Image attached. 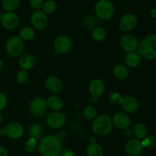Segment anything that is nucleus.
I'll return each instance as SVG.
<instances>
[{
  "mask_svg": "<svg viewBox=\"0 0 156 156\" xmlns=\"http://www.w3.org/2000/svg\"><path fill=\"white\" fill-rule=\"evenodd\" d=\"M39 152L42 156H60L62 146L60 140L55 136H47L41 140Z\"/></svg>",
  "mask_w": 156,
  "mask_h": 156,
  "instance_id": "f257e3e1",
  "label": "nucleus"
},
{
  "mask_svg": "<svg viewBox=\"0 0 156 156\" xmlns=\"http://www.w3.org/2000/svg\"><path fill=\"white\" fill-rule=\"evenodd\" d=\"M139 54L147 60L156 59V34L148 35L139 45Z\"/></svg>",
  "mask_w": 156,
  "mask_h": 156,
  "instance_id": "f03ea898",
  "label": "nucleus"
},
{
  "mask_svg": "<svg viewBox=\"0 0 156 156\" xmlns=\"http://www.w3.org/2000/svg\"><path fill=\"white\" fill-rule=\"evenodd\" d=\"M113 122L111 117L107 115H101L95 118L92 124V130L99 136L108 135L112 130Z\"/></svg>",
  "mask_w": 156,
  "mask_h": 156,
  "instance_id": "7ed1b4c3",
  "label": "nucleus"
},
{
  "mask_svg": "<svg viewBox=\"0 0 156 156\" xmlns=\"http://www.w3.org/2000/svg\"><path fill=\"white\" fill-rule=\"evenodd\" d=\"M95 13L99 18L108 20L114 15L115 8L110 0H98L95 5Z\"/></svg>",
  "mask_w": 156,
  "mask_h": 156,
  "instance_id": "20e7f679",
  "label": "nucleus"
},
{
  "mask_svg": "<svg viewBox=\"0 0 156 156\" xmlns=\"http://www.w3.org/2000/svg\"><path fill=\"white\" fill-rule=\"evenodd\" d=\"M5 50L12 57H18L24 50V43L20 37L14 36L9 38L5 44Z\"/></svg>",
  "mask_w": 156,
  "mask_h": 156,
  "instance_id": "39448f33",
  "label": "nucleus"
},
{
  "mask_svg": "<svg viewBox=\"0 0 156 156\" xmlns=\"http://www.w3.org/2000/svg\"><path fill=\"white\" fill-rule=\"evenodd\" d=\"M47 109V100L43 98H35L30 104V111L35 117L43 116Z\"/></svg>",
  "mask_w": 156,
  "mask_h": 156,
  "instance_id": "423d86ee",
  "label": "nucleus"
},
{
  "mask_svg": "<svg viewBox=\"0 0 156 156\" xmlns=\"http://www.w3.org/2000/svg\"><path fill=\"white\" fill-rule=\"evenodd\" d=\"M66 122V117L64 114L60 112H53L48 115L47 123L49 126L53 129H59L62 127Z\"/></svg>",
  "mask_w": 156,
  "mask_h": 156,
  "instance_id": "0eeeda50",
  "label": "nucleus"
},
{
  "mask_svg": "<svg viewBox=\"0 0 156 156\" xmlns=\"http://www.w3.org/2000/svg\"><path fill=\"white\" fill-rule=\"evenodd\" d=\"M72 47V41L69 37L66 35H61L58 37L54 42L55 53L64 54L69 51Z\"/></svg>",
  "mask_w": 156,
  "mask_h": 156,
  "instance_id": "6e6552de",
  "label": "nucleus"
},
{
  "mask_svg": "<svg viewBox=\"0 0 156 156\" xmlns=\"http://www.w3.org/2000/svg\"><path fill=\"white\" fill-rule=\"evenodd\" d=\"M31 24L37 30H44L48 24V18L47 14L43 11H37L31 16Z\"/></svg>",
  "mask_w": 156,
  "mask_h": 156,
  "instance_id": "1a4fd4ad",
  "label": "nucleus"
},
{
  "mask_svg": "<svg viewBox=\"0 0 156 156\" xmlns=\"http://www.w3.org/2000/svg\"><path fill=\"white\" fill-rule=\"evenodd\" d=\"M2 25L7 30H14L16 28L19 23L18 16L12 12H7L2 15Z\"/></svg>",
  "mask_w": 156,
  "mask_h": 156,
  "instance_id": "9d476101",
  "label": "nucleus"
},
{
  "mask_svg": "<svg viewBox=\"0 0 156 156\" xmlns=\"http://www.w3.org/2000/svg\"><path fill=\"white\" fill-rule=\"evenodd\" d=\"M137 24V18L132 13H127L120 18L119 27L122 31H129L136 27Z\"/></svg>",
  "mask_w": 156,
  "mask_h": 156,
  "instance_id": "9b49d317",
  "label": "nucleus"
},
{
  "mask_svg": "<svg viewBox=\"0 0 156 156\" xmlns=\"http://www.w3.org/2000/svg\"><path fill=\"white\" fill-rule=\"evenodd\" d=\"M142 142L138 139H131L126 143L125 150L129 156H139L143 151Z\"/></svg>",
  "mask_w": 156,
  "mask_h": 156,
  "instance_id": "f8f14e48",
  "label": "nucleus"
},
{
  "mask_svg": "<svg viewBox=\"0 0 156 156\" xmlns=\"http://www.w3.org/2000/svg\"><path fill=\"white\" fill-rule=\"evenodd\" d=\"M5 132L6 135L11 139L17 140L20 139L24 134V129L21 124L15 122H12L9 123L7 126H5Z\"/></svg>",
  "mask_w": 156,
  "mask_h": 156,
  "instance_id": "ddd939ff",
  "label": "nucleus"
},
{
  "mask_svg": "<svg viewBox=\"0 0 156 156\" xmlns=\"http://www.w3.org/2000/svg\"><path fill=\"white\" fill-rule=\"evenodd\" d=\"M120 44L124 51L131 53L138 47V40L134 35L126 34L122 37Z\"/></svg>",
  "mask_w": 156,
  "mask_h": 156,
  "instance_id": "4468645a",
  "label": "nucleus"
},
{
  "mask_svg": "<svg viewBox=\"0 0 156 156\" xmlns=\"http://www.w3.org/2000/svg\"><path fill=\"white\" fill-rule=\"evenodd\" d=\"M112 122L114 123L117 129L124 130V129L129 128L131 120L129 116L123 112H118L114 114Z\"/></svg>",
  "mask_w": 156,
  "mask_h": 156,
  "instance_id": "2eb2a0df",
  "label": "nucleus"
},
{
  "mask_svg": "<svg viewBox=\"0 0 156 156\" xmlns=\"http://www.w3.org/2000/svg\"><path fill=\"white\" fill-rule=\"evenodd\" d=\"M46 88L53 94L59 93L62 89V83L60 79L56 76H50L46 79Z\"/></svg>",
  "mask_w": 156,
  "mask_h": 156,
  "instance_id": "dca6fc26",
  "label": "nucleus"
},
{
  "mask_svg": "<svg viewBox=\"0 0 156 156\" xmlns=\"http://www.w3.org/2000/svg\"><path fill=\"white\" fill-rule=\"evenodd\" d=\"M121 107L124 111L127 113H133L139 108V102L136 98L133 96H126L123 98Z\"/></svg>",
  "mask_w": 156,
  "mask_h": 156,
  "instance_id": "f3484780",
  "label": "nucleus"
},
{
  "mask_svg": "<svg viewBox=\"0 0 156 156\" xmlns=\"http://www.w3.org/2000/svg\"><path fill=\"white\" fill-rule=\"evenodd\" d=\"M88 88H89V92L91 93L92 97L98 98L103 94L105 87L103 81L96 79L91 81Z\"/></svg>",
  "mask_w": 156,
  "mask_h": 156,
  "instance_id": "a211bd4d",
  "label": "nucleus"
},
{
  "mask_svg": "<svg viewBox=\"0 0 156 156\" xmlns=\"http://www.w3.org/2000/svg\"><path fill=\"white\" fill-rule=\"evenodd\" d=\"M35 64V59L33 55L30 53H26L21 56L19 59V66L23 70L30 69L34 67Z\"/></svg>",
  "mask_w": 156,
  "mask_h": 156,
  "instance_id": "6ab92c4d",
  "label": "nucleus"
},
{
  "mask_svg": "<svg viewBox=\"0 0 156 156\" xmlns=\"http://www.w3.org/2000/svg\"><path fill=\"white\" fill-rule=\"evenodd\" d=\"M125 62L126 65L129 67H137L141 62V56L140 54L135 52H131L126 54L125 56Z\"/></svg>",
  "mask_w": 156,
  "mask_h": 156,
  "instance_id": "aec40b11",
  "label": "nucleus"
},
{
  "mask_svg": "<svg viewBox=\"0 0 156 156\" xmlns=\"http://www.w3.org/2000/svg\"><path fill=\"white\" fill-rule=\"evenodd\" d=\"M47 106L54 111H59L63 107V101L59 97L56 95H51L47 100Z\"/></svg>",
  "mask_w": 156,
  "mask_h": 156,
  "instance_id": "412c9836",
  "label": "nucleus"
},
{
  "mask_svg": "<svg viewBox=\"0 0 156 156\" xmlns=\"http://www.w3.org/2000/svg\"><path fill=\"white\" fill-rule=\"evenodd\" d=\"M86 152L88 156H103V149L96 142H92L88 146Z\"/></svg>",
  "mask_w": 156,
  "mask_h": 156,
  "instance_id": "4be33fe9",
  "label": "nucleus"
},
{
  "mask_svg": "<svg viewBox=\"0 0 156 156\" xmlns=\"http://www.w3.org/2000/svg\"><path fill=\"white\" fill-rule=\"evenodd\" d=\"M114 74L117 79L125 80L129 76V70L123 65H117L114 69Z\"/></svg>",
  "mask_w": 156,
  "mask_h": 156,
  "instance_id": "5701e85b",
  "label": "nucleus"
},
{
  "mask_svg": "<svg viewBox=\"0 0 156 156\" xmlns=\"http://www.w3.org/2000/svg\"><path fill=\"white\" fill-rule=\"evenodd\" d=\"M28 132L29 135H30V138L38 140V139L42 136L43 133H44V128L39 123H34V124L30 126Z\"/></svg>",
  "mask_w": 156,
  "mask_h": 156,
  "instance_id": "b1692460",
  "label": "nucleus"
},
{
  "mask_svg": "<svg viewBox=\"0 0 156 156\" xmlns=\"http://www.w3.org/2000/svg\"><path fill=\"white\" fill-rule=\"evenodd\" d=\"M133 133L136 139L142 140L146 136L148 133V129L143 123H138L133 128Z\"/></svg>",
  "mask_w": 156,
  "mask_h": 156,
  "instance_id": "393cba45",
  "label": "nucleus"
},
{
  "mask_svg": "<svg viewBox=\"0 0 156 156\" xmlns=\"http://www.w3.org/2000/svg\"><path fill=\"white\" fill-rule=\"evenodd\" d=\"M3 9L7 12H13L16 10L20 5V0H2Z\"/></svg>",
  "mask_w": 156,
  "mask_h": 156,
  "instance_id": "a878e982",
  "label": "nucleus"
},
{
  "mask_svg": "<svg viewBox=\"0 0 156 156\" xmlns=\"http://www.w3.org/2000/svg\"><path fill=\"white\" fill-rule=\"evenodd\" d=\"M34 35V30L30 27H24L20 31V37L24 41H30V40L33 39Z\"/></svg>",
  "mask_w": 156,
  "mask_h": 156,
  "instance_id": "bb28decb",
  "label": "nucleus"
},
{
  "mask_svg": "<svg viewBox=\"0 0 156 156\" xmlns=\"http://www.w3.org/2000/svg\"><path fill=\"white\" fill-rule=\"evenodd\" d=\"M43 12L45 14H51L56 10V4L54 1L53 0H47V1L44 2L42 6Z\"/></svg>",
  "mask_w": 156,
  "mask_h": 156,
  "instance_id": "cd10ccee",
  "label": "nucleus"
},
{
  "mask_svg": "<svg viewBox=\"0 0 156 156\" xmlns=\"http://www.w3.org/2000/svg\"><path fill=\"white\" fill-rule=\"evenodd\" d=\"M92 37L95 41H101L106 37V31L102 27H96L93 30Z\"/></svg>",
  "mask_w": 156,
  "mask_h": 156,
  "instance_id": "c85d7f7f",
  "label": "nucleus"
},
{
  "mask_svg": "<svg viewBox=\"0 0 156 156\" xmlns=\"http://www.w3.org/2000/svg\"><path fill=\"white\" fill-rule=\"evenodd\" d=\"M84 115L86 117L87 119H89V120H92L97 117L98 116V112L97 110L95 109V108L92 106H88L84 109L83 111Z\"/></svg>",
  "mask_w": 156,
  "mask_h": 156,
  "instance_id": "c756f323",
  "label": "nucleus"
},
{
  "mask_svg": "<svg viewBox=\"0 0 156 156\" xmlns=\"http://www.w3.org/2000/svg\"><path fill=\"white\" fill-rule=\"evenodd\" d=\"M141 142L143 148H147V149H152V148H153L155 146L156 143L155 139L153 136H146L144 138V140Z\"/></svg>",
  "mask_w": 156,
  "mask_h": 156,
  "instance_id": "7c9ffc66",
  "label": "nucleus"
},
{
  "mask_svg": "<svg viewBox=\"0 0 156 156\" xmlns=\"http://www.w3.org/2000/svg\"><path fill=\"white\" fill-rule=\"evenodd\" d=\"M24 149L28 152H34L37 149V140L30 138L24 144Z\"/></svg>",
  "mask_w": 156,
  "mask_h": 156,
  "instance_id": "2f4dec72",
  "label": "nucleus"
},
{
  "mask_svg": "<svg viewBox=\"0 0 156 156\" xmlns=\"http://www.w3.org/2000/svg\"><path fill=\"white\" fill-rule=\"evenodd\" d=\"M123 100V97L121 94H119L117 92L111 93L109 96V101L111 103L114 104V105H120Z\"/></svg>",
  "mask_w": 156,
  "mask_h": 156,
  "instance_id": "473e14b6",
  "label": "nucleus"
},
{
  "mask_svg": "<svg viewBox=\"0 0 156 156\" xmlns=\"http://www.w3.org/2000/svg\"><path fill=\"white\" fill-rule=\"evenodd\" d=\"M17 81L19 82L20 84H24L27 82L28 80V74H27V71L25 70H21L17 74Z\"/></svg>",
  "mask_w": 156,
  "mask_h": 156,
  "instance_id": "72a5a7b5",
  "label": "nucleus"
},
{
  "mask_svg": "<svg viewBox=\"0 0 156 156\" xmlns=\"http://www.w3.org/2000/svg\"><path fill=\"white\" fill-rule=\"evenodd\" d=\"M29 4L34 9L39 10L42 8L44 4V0H29Z\"/></svg>",
  "mask_w": 156,
  "mask_h": 156,
  "instance_id": "f704fd0d",
  "label": "nucleus"
},
{
  "mask_svg": "<svg viewBox=\"0 0 156 156\" xmlns=\"http://www.w3.org/2000/svg\"><path fill=\"white\" fill-rule=\"evenodd\" d=\"M7 102L8 99L5 94H3V93H0V111L5 109V108L7 105Z\"/></svg>",
  "mask_w": 156,
  "mask_h": 156,
  "instance_id": "c9c22d12",
  "label": "nucleus"
},
{
  "mask_svg": "<svg viewBox=\"0 0 156 156\" xmlns=\"http://www.w3.org/2000/svg\"><path fill=\"white\" fill-rule=\"evenodd\" d=\"M60 156H76L74 152L71 149H65V150H62V153H61Z\"/></svg>",
  "mask_w": 156,
  "mask_h": 156,
  "instance_id": "e433bc0d",
  "label": "nucleus"
},
{
  "mask_svg": "<svg viewBox=\"0 0 156 156\" xmlns=\"http://www.w3.org/2000/svg\"><path fill=\"white\" fill-rule=\"evenodd\" d=\"M0 156H9V152L5 148L0 146Z\"/></svg>",
  "mask_w": 156,
  "mask_h": 156,
  "instance_id": "4c0bfd02",
  "label": "nucleus"
},
{
  "mask_svg": "<svg viewBox=\"0 0 156 156\" xmlns=\"http://www.w3.org/2000/svg\"><path fill=\"white\" fill-rule=\"evenodd\" d=\"M123 132H124V136H126V137H130L131 136H132V131L130 130V129H129V128H127V129H124V130H123Z\"/></svg>",
  "mask_w": 156,
  "mask_h": 156,
  "instance_id": "58836bf2",
  "label": "nucleus"
},
{
  "mask_svg": "<svg viewBox=\"0 0 156 156\" xmlns=\"http://www.w3.org/2000/svg\"><path fill=\"white\" fill-rule=\"evenodd\" d=\"M150 15L153 18H156V8H153L150 10Z\"/></svg>",
  "mask_w": 156,
  "mask_h": 156,
  "instance_id": "ea45409f",
  "label": "nucleus"
},
{
  "mask_svg": "<svg viewBox=\"0 0 156 156\" xmlns=\"http://www.w3.org/2000/svg\"><path fill=\"white\" fill-rule=\"evenodd\" d=\"M5 135H6L5 129V128L0 129V136H5Z\"/></svg>",
  "mask_w": 156,
  "mask_h": 156,
  "instance_id": "a19ab883",
  "label": "nucleus"
},
{
  "mask_svg": "<svg viewBox=\"0 0 156 156\" xmlns=\"http://www.w3.org/2000/svg\"><path fill=\"white\" fill-rule=\"evenodd\" d=\"M3 66H4V63H3V61H2V59L1 58H0V71H1V70L2 69V68H3Z\"/></svg>",
  "mask_w": 156,
  "mask_h": 156,
  "instance_id": "79ce46f5",
  "label": "nucleus"
},
{
  "mask_svg": "<svg viewBox=\"0 0 156 156\" xmlns=\"http://www.w3.org/2000/svg\"><path fill=\"white\" fill-rule=\"evenodd\" d=\"M2 120H3V117H2V115L1 114V113H0V124L2 123Z\"/></svg>",
  "mask_w": 156,
  "mask_h": 156,
  "instance_id": "37998d69",
  "label": "nucleus"
},
{
  "mask_svg": "<svg viewBox=\"0 0 156 156\" xmlns=\"http://www.w3.org/2000/svg\"><path fill=\"white\" fill-rule=\"evenodd\" d=\"M2 13H1V12H0V20H1V18H2Z\"/></svg>",
  "mask_w": 156,
  "mask_h": 156,
  "instance_id": "c03bdc74",
  "label": "nucleus"
},
{
  "mask_svg": "<svg viewBox=\"0 0 156 156\" xmlns=\"http://www.w3.org/2000/svg\"><path fill=\"white\" fill-rule=\"evenodd\" d=\"M0 2H1V0H0Z\"/></svg>",
  "mask_w": 156,
  "mask_h": 156,
  "instance_id": "a18cd8bd",
  "label": "nucleus"
}]
</instances>
